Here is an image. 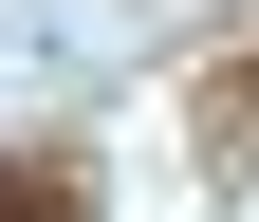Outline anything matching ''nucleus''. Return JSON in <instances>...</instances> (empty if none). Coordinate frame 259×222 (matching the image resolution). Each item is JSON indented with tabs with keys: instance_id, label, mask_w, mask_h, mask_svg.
Segmentation results:
<instances>
[{
	"instance_id": "1",
	"label": "nucleus",
	"mask_w": 259,
	"mask_h": 222,
	"mask_svg": "<svg viewBox=\"0 0 259 222\" xmlns=\"http://www.w3.org/2000/svg\"><path fill=\"white\" fill-rule=\"evenodd\" d=\"M74 204H93L74 167H19V185H0V222H74Z\"/></svg>"
}]
</instances>
